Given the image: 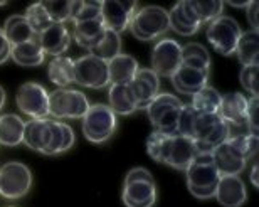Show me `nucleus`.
<instances>
[{"label":"nucleus","instance_id":"1","mask_svg":"<svg viewBox=\"0 0 259 207\" xmlns=\"http://www.w3.org/2000/svg\"><path fill=\"white\" fill-rule=\"evenodd\" d=\"M187 137L192 140L199 153H212L229 137L226 121L219 115L194 111Z\"/></svg>","mask_w":259,"mask_h":207},{"label":"nucleus","instance_id":"2","mask_svg":"<svg viewBox=\"0 0 259 207\" xmlns=\"http://www.w3.org/2000/svg\"><path fill=\"white\" fill-rule=\"evenodd\" d=\"M185 174H187V187L190 194L197 199L214 197L221 175L214 165L212 153H197Z\"/></svg>","mask_w":259,"mask_h":207},{"label":"nucleus","instance_id":"3","mask_svg":"<svg viewBox=\"0 0 259 207\" xmlns=\"http://www.w3.org/2000/svg\"><path fill=\"white\" fill-rule=\"evenodd\" d=\"M126 207H153L157 202V184L147 169L137 167L126 174L121 194Z\"/></svg>","mask_w":259,"mask_h":207},{"label":"nucleus","instance_id":"4","mask_svg":"<svg viewBox=\"0 0 259 207\" xmlns=\"http://www.w3.org/2000/svg\"><path fill=\"white\" fill-rule=\"evenodd\" d=\"M128 29L138 40H143V43L155 40L170 29L168 10L158 5H147V7L137 9Z\"/></svg>","mask_w":259,"mask_h":207},{"label":"nucleus","instance_id":"5","mask_svg":"<svg viewBox=\"0 0 259 207\" xmlns=\"http://www.w3.org/2000/svg\"><path fill=\"white\" fill-rule=\"evenodd\" d=\"M184 103L170 93H162L147 106V115L155 132L177 135V121Z\"/></svg>","mask_w":259,"mask_h":207},{"label":"nucleus","instance_id":"6","mask_svg":"<svg viewBox=\"0 0 259 207\" xmlns=\"http://www.w3.org/2000/svg\"><path fill=\"white\" fill-rule=\"evenodd\" d=\"M82 120V133L93 143H103L110 140L116 132V115L108 105H93Z\"/></svg>","mask_w":259,"mask_h":207},{"label":"nucleus","instance_id":"7","mask_svg":"<svg viewBox=\"0 0 259 207\" xmlns=\"http://www.w3.org/2000/svg\"><path fill=\"white\" fill-rule=\"evenodd\" d=\"M242 30L236 19L229 15H221L219 19L207 24V40L221 56H232L236 53L237 43H239Z\"/></svg>","mask_w":259,"mask_h":207},{"label":"nucleus","instance_id":"8","mask_svg":"<svg viewBox=\"0 0 259 207\" xmlns=\"http://www.w3.org/2000/svg\"><path fill=\"white\" fill-rule=\"evenodd\" d=\"M90 106V101L81 91L58 88L49 93V115L54 118H69V120L82 118Z\"/></svg>","mask_w":259,"mask_h":207},{"label":"nucleus","instance_id":"9","mask_svg":"<svg viewBox=\"0 0 259 207\" xmlns=\"http://www.w3.org/2000/svg\"><path fill=\"white\" fill-rule=\"evenodd\" d=\"M32 172L20 162H9L0 167V195L5 199H20L30 190Z\"/></svg>","mask_w":259,"mask_h":207},{"label":"nucleus","instance_id":"10","mask_svg":"<svg viewBox=\"0 0 259 207\" xmlns=\"http://www.w3.org/2000/svg\"><path fill=\"white\" fill-rule=\"evenodd\" d=\"M15 103L24 115L30 116V120H40L49 115V93L39 82H24L17 90Z\"/></svg>","mask_w":259,"mask_h":207},{"label":"nucleus","instance_id":"11","mask_svg":"<svg viewBox=\"0 0 259 207\" xmlns=\"http://www.w3.org/2000/svg\"><path fill=\"white\" fill-rule=\"evenodd\" d=\"M74 81L77 85L91 88V90H101L110 85L108 76V63L86 54L74 61Z\"/></svg>","mask_w":259,"mask_h":207},{"label":"nucleus","instance_id":"12","mask_svg":"<svg viewBox=\"0 0 259 207\" xmlns=\"http://www.w3.org/2000/svg\"><path fill=\"white\" fill-rule=\"evenodd\" d=\"M182 63V46L175 39L165 37L152 51V69L158 77H172Z\"/></svg>","mask_w":259,"mask_h":207},{"label":"nucleus","instance_id":"13","mask_svg":"<svg viewBox=\"0 0 259 207\" xmlns=\"http://www.w3.org/2000/svg\"><path fill=\"white\" fill-rule=\"evenodd\" d=\"M137 12V2H101V20L105 29L121 34L130 27Z\"/></svg>","mask_w":259,"mask_h":207},{"label":"nucleus","instance_id":"14","mask_svg":"<svg viewBox=\"0 0 259 207\" xmlns=\"http://www.w3.org/2000/svg\"><path fill=\"white\" fill-rule=\"evenodd\" d=\"M170 29L180 35H194L202 29V22L197 15L194 4L190 2H177L168 12Z\"/></svg>","mask_w":259,"mask_h":207},{"label":"nucleus","instance_id":"15","mask_svg":"<svg viewBox=\"0 0 259 207\" xmlns=\"http://www.w3.org/2000/svg\"><path fill=\"white\" fill-rule=\"evenodd\" d=\"M128 85L132 88L135 100H137L138 110L140 108H145V110H147V106L158 95L160 77L150 68H140L137 71V74H135L133 81L128 82Z\"/></svg>","mask_w":259,"mask_h":207},{"label":"nucleus","instance_id":"16","mask_svg":"<svg viewBox=\"0 0 259 207\" xmlns=\"http://www.w3.org/2000/svg\"><path fill=\"white\" fill-rule=\"evenodd\" d=\"M212 158H214V165L221 177L239 175L242 170L246 169V163H247L244 155H242L231 142H227V140L212 152Z\"/></svg>","mask_w":259,"mask_h":207},{"label":"nucleus","instance_id":"17","mask_svg":"<svg viewBox=\"0 0 259 207\" xmlns=\"http://www.w3.org/2000/svg\"><path fill=\"white\" fill-rule=\"evenodd\" d=\"M247 103L249 98L242 93H227L222 96L219 115L227 127H247ZM252 133V132H251Z\"/></svg>","mask_w":259,"mask_h":207},{"label":"nucleus","instance_id":"18","mask_svg":"<svg viewBox=\"0 0 259 207\" xmlns=\"http://www.w3.org/2000/svg\"><path fill=\"white\" fill-rule=\"evenodd\" d=\"M209 69H195L189 68V66L180 64L179 69L172 74V85L180 95L194 96L195 93H199L202 88L209 85Z\"/></svg>","mask_w":259,"mask_h":207},{"label":"nucleus","instance_id":"19","mask_svg":"<svg viewBox=\"0 0 259 207\" xmlns=\"http://www.w3.org/2000/svg\"><path fill=\"white\" fill-rule=\"evenodd\" d=\"M71 32L66 24H53L37 35V43L46 56H63L71 44Z\"/></svg>","mask_w":259,"mask_h":207},{"label":"nucleus","instance_id":"20","mask_svg":"<svg viewBox=\"0 0 259 207\" xmlns=\"http://www.w3.org/2000/svg\"><path fill=\"white\" fill-rule=\"evenodd\" d=\"M214 197L217 199V202L224 207H241L247 200L246 185L239 175L221 177Z\"/></svg>","mask_w":259,"mask_h":207},{"label":"nucleus","instance_id":"21","mask_svg":"<svg viewBox=\"0 0 259 207\" xmlns=\"http://www.w3.org/2000/svg\"><path fill=\"white\" fill-rule=\"evenodd\" d=\"M51 137H53V128H51L49 118L25 121L22 143L27 145L30 150L46 155L51 145Z\"/></svg>","mask_w":259,"mask_h":207},{"label":"nucleus","instance_id":"22","mask_svg":"<svg viewBox=\"0 0 259 207\" xmlns=\"http://www.w3.org/2000/svg\"><path fill=\"white\" fill-rule=\"evenodd\" d=\"M197 147L189 137L174 135L172 143H170V152L167 158V165L175 170H187L189 165L194 162L197 157Z\"/></svg>","mask_w":259,"mask_h":207},{"label":"nucleus","instance_id":"23","mask_svg":"<svg viewBox=\"0 0 259 207\" xmlns=\"http://www.w3.org/2000/svg\"><path fill=\"white\" fill-rule=\"evenodd\" d=\"M140 69L137 59L128 54H118L116 58L108 61V76L110 85H128L133 81L135 74Z\"/></svg>","mask_w":259,"mask_h":207},{"label":"nucleus","instance_id":"24","mask_svg":"<svg viewBox=\"0 0 259 207\" xmlns=\"http://www.w3.org/2000/svg\"><path fill=\"white\" fill-rule=\"evenodd\" d=\"M106 29L103 25L101 17L84 20V22H77L74 24V32L71 37H74V43H77L81 48H84L90 51L91 48L100 43V39L105 35Z\"/></svg>","mask_w":259,"mask_h":207},{"label":"nucleus","instance_id":"25","mask_svg":"<svg viewBox=\"0 0 259 207\" xmlns=\"http://www.w3.org/2000/svg\"><path fill=\"white\" fill-rule=\"evenodd\" d=\"M108 101H110L108 106L115 115H132L138 110L130 85H111L108 91Z\"/></svg>","mask_w":259,"mask_h":207},{"label":"nucleus","instance_id":"26","mask_svg":"<svg viewBox=\"0 0 259 207\" xmlns=\"http://www.w3.org/2000/svg\"><path fill=\"white\" fill-rule=\"evenodd\" d=\"M10 59H12L15 64L22 66V68H35V66H40L44 63L46 54L42 53V49H40L37 39H34V40H29V43L12 46Z\"/></svg>","mask_w":259,"mask_h":207},{"label":"nucleus","instance_id":"27","mask_svg":"<svg viewBox=\"0 0 259 207\" xmlns=\"http://www.w3.org/2000/svg\"><path fill=\"white\" fill-rule=\"evenodd\" d=\"M4 35L7 37L10 46H19L29 40L37 39V35L34 34V30L30 29L27 19L24 15H10L4 24Z\"/></svg>","mask_w":259,"mask_h":207},{"label":"nucleus","instance_id":"28","mask_svg":"<svg viewBox=\"0 0 259 207\" xmlns=\"http://www.w3.org/2000/svg\"><path fill=\"white\" fill-rule=\"evenodd\" d=\"M25 121L19 115L7 113L0 116V145L17 147L22 143Z\"/></svg>","mask_w":259,"mask_h":207},{"label":"nucleus","instance_id":"29","mask_svg":"<svg viewBox=\"0 0 259 207\" xmlns=\"http://www.w3.org/2000/svg\"><path fill=\"white\" fill-rule=\"evenodd\" d=\"M48 76L51 82L59 88H67L74 81V61L67 56H58L48 66Z\"/></svg>","mask_w":259,"mask_h":207},{"label":"nucleus","instance_id":"30","mask_svg":"<svg viewBox=\"0 0 259 207\" xmlns=\"http://www.w3.org/2000/svg\"><path fill=\"white\" fill-rule=\"evenodd\" d=\"M234 54L242 66H259V35L256 30L241 34Z\"/></svg>","mask_w":259,"mask_h":207},{"label":"nucleus","instance_id":"31","mask_svg":"<svg viewBox=\"0 0 259 207\" xmlns=\"http://www.w3.org/2000/svg\"><path fill=\"white\" fill-rule=\"evenodd\" d=\"M51 128H53V137H51V145L46 155H59L71 150L76 142L72 128L58 120H51Z\"/></svg>","mask_w":259,"mask_h":207},{"label":"nucleus","instance_id":"32","mask_svg":"<svg viewBox=\"0 0 259 207\" xmlns=\"http://www.w3.org/2000/svg\"><path fill=\"white\" fill-rule=\"evenodd\" d=\"M221 100L222 95L215 88H212L207 85L205 88H202L199 93H195L192 96V103L190 106L199 113H207V115H217L221 108Z\"/></svg>","mask_w":259,"mask_h":207},{"label":"nucleus","instance_id":"33","mask_svg":"<svg viewBox=\"0 0 259 207\" xmlns=\"http://www.w3.org/2000/svg\"><path fill=\"white\" fill-rule=\"evenodd\" d=\"M88 54L95 56V58L101 59V61H111L113 58H116L118 54H121V39H120V34L113 32V30H108L105 35L100 39L95 48H91L88 51Z\"/></svg>","mask_w":259,"mask_h":207},{"label":"nucleus","instance_id":"34","mask_svg":"<svg viewBox=\"0 0 259 207\" xmlns=\"http://www.w3.org/2000/svg\"><path fill=\"white\" fill-rule=\"evenodd\" d=\"M184 66L195 69H209L210 71V56L202 44L190 43L182 48V63Z\"/></svg>","mask_w":259,"mask_h":207},{"label":"nucleus","instance_id":"35","mask_svg":"<svg viewBox=\"0 0 259 207\" xmlns=\"http://www.w3.org/2000/svg\"><path fill=\"white\" fill-rule=\"evenodd\" d=\"M172 137L174 135H167V133L155 132V130L150 133V137L147 140V150H148V155L155 160V162L167 165Z\"/></svg>","mask_w":259,"mask_h":207},{"label":"nucleus","instance_id":"36","mask_svg":"<svg viewBox=\"0 0 259 207\" xmlns=\"http://www.w3.org/2000/svg\"><path fill=\"white\" fill-rule=\"evenodd\" d=\"M24 17L27 19L30 29L34 30L35 35H39L40 32H44V30L48 29L49 25H53V20H51L49 14L46 12L42 2L29 5L27 10H25V14H24Z\"/></svg>","mask_w":259,"mask_h":207},{"label":"nucleus","instance_id":"37","mask_svg":"<svg viewBox=\"0 0 259 207\" xmlns=\"http://www.w3.org/2000/svg\"><path fill=\"white\" fill-rule=\"evenodd\" d=\"M197 15H199L202 25L210 24L212 20L219 19L224 12V4L212 0V2H192Z\"/></svg>","mask_w":259,"mask_h":207},{"label":"nucleus","instance_id":"38","mask_svg":"<svg viewBox=\"0 0 259 207\" xmlns=\"http://www.w3.org/2000/svg\"><path fill=\"white\" fill-rule=\"evenodd\" d=\"M72 4L74 2H42L53 24H66L67 20H71Z\"/></svg>","mask_w":259,"mask_h":207},{"label":"nucleus","instance_id":"39","mask_svg":"<svg viewBox=\"0 0 259 207\" xmlns=\"http://www.w3.org/2000/svg\"><path fill=\"white\" fill-rule=\"evenodd\" d=\"M227 142H231L232 145H234V147L244 155L246 160H251L252 157H256V153H257V135L246 133V135L227 138Z\"/></svg>","mask_w":259,"mask_h":207},{"label":"nucleus","instance_id":"40","mask_svg":"<svg viewBox=\"0 0 259 207\" xmlns=\"http://www.w3.org/2000/svg\"><path fill=\"white\" fill-rule=\"evenodd\" d=\"M259 66H244L241 71V85L242 88L249 93L251 98H257L259 96Z\"/></svg>","mask_w":259,"mask_h":207},{"label":"nucleus","instance_id":"41","mask_svg":"<svg viewBox=\"0 0 259 207\" xmlns=\"http://www.w3.org/2000/svg\"><path fill=\"white\" fill-rule=\"evenodd\" d=\"M247 125L249 130L257 135V98L249 96V103H247Z\"/></svg>","mask_w":259,"mask_h":207},{"label":"nucleus","instance_id":"42","mask_svg":"<svg viewBox=\"0 0 259 207\" xmlns=\"http://www.w3.org/2000/svg\"><path fill=\"white\" fill-rule=\"evenodd\" d=\"M246 9H247V22L251 25V30H256L257 32V29H259V20H257L259 4L254 0V2H251Z\"/></svg>","mask_w":259,"mask_h":207},{"label":"nucleus","instance_id":"43","mask_svg":"<svg viewBox=\"0 0 259 207\" xmlns=\"http://www.w3.org/2000/svg\"><path fill=\"white\" fill-rule=\"evenodd\" d=\"M10 51H12V46L4 35V30L0 29V64L7 63V59H10Z\"/></svg>","mask_w":259,"mask_h":207},{"label":"nucleus","instance_id":"44","mask_svg":"<svg viewBox=\"0 0 259 207\" xmlns=\"http://www.w3.org/2000/svg\"><path fill=\"white\" fill-rule=\"evenodd\" d=\"M257 165H254V167H252V172H251V180H252V185H254V187H259V182H257Z\"/></svg>","mask_w":259,"mask_h":207},{"label":"nucleus","instance_id":"45","mask_svg":"<svg viewBox=\"0 0 259 207\" xmlns=\"http://www.w3.org/2000/svg\"><path fill=\"white\" fill-rule=\"evenodd\" d=\"M5 100H7V95H5V90H4V88L0 86V110H2V108H4Z\"/></svg>","mask_w":259,"mask_h":207},{"label":"nucleus","instance_id":"46","mask_svg":"<svg viewBox=\"0 0 259 207\" xmlns=\"http://www.w3.org/2000/svg\"><path fill=\"white\" fill-rule=\"evenodd\" d=\"M251 2H229V5H232V7H247Z\"/></svg>","mask_w":259,"mask_h":207},{"label":"nucleus","instance_id":"47","mask_svg":"<svg viewBox=\"0 0 259 207\" xmlns=\"http://www.w3.org/2000/svg\"><path fill=\"white\" fill-rule=\"evenodd\" d=\"M0 5H5V2H0Z\"/></svg>","mask_w":259,"mask_h":207}]
</instances>
